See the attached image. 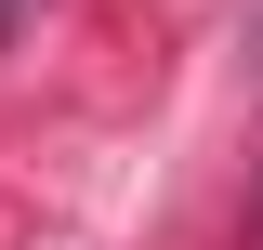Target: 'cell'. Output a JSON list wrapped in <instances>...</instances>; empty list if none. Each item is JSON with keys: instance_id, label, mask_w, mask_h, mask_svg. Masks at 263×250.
I'll return each mask as SVG.
<instances>
[{"instance_id": "1", "label": "cell", "mask_w": 263, "mask_h": 250, "mask_svg": "<svg viewBox=\"0 0 263 250\" xmlns=\"http://www.w3.org/2000/svg\"><path fill=\"white\" fill-rule=\"evenodd\" d=\"M13 13H27V0H0V27H13Z\"/></svg>"}]
</instances>
